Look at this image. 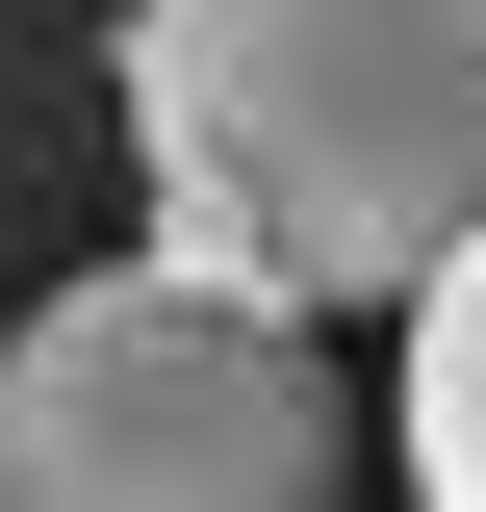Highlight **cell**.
I'll list each match as a JSON object with an SVG mask.
<instances>
[{
    "label": "cell",
    "mask_w": 486,
    "mask_h": 512,
    "mask_svg": "<svg viewBox=\"0 0 486 512\" xmlns=\"http://www.w3.org/2000/svg\"><path fill=\"white\" fill-rule=\"evenodd\" d=\"M103 103L154 231L282 308H410L486 231V0H128Z\"/></svg>",
    "instance_id": "obj_1"
},
{
    "label": "cell",
    "mask_w": 486,
    "mask_h": 512,
    "mask_svg": "<svg viewBox=\"0 0 486 512\" xmlns=\"http://www.w3.org/2000/svg\"><path fill=\"white\" fill-rule=\"evenodd\" d=\"M0 487L26 512H307L359 487V384H333V308L231 282V256H103L0 333Z\"/></svg>",
    "instance_id": "obj_2"
},
{
    "label": "cell",
    "mask_w": 486,
    "mask_h": 512,
    "mask_svg": "<svg viewBox=\"0 0 486 512\" xmlns=\"http://www.w3.org/2000/svg\"><path fill=\"white\" fill-rule=\"evenodd\" d=\"M410 487H435V512H486V231L410 282Z\"/></svg>",
    "instance_id": "obj_3"
}]
</instances>
